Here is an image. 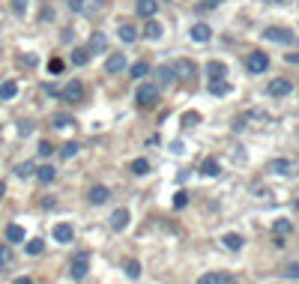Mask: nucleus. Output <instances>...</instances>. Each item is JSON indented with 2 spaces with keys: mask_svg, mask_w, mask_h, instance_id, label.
Segmentation results:
<instances>
[{
  "mask_svg": "<svg viewBox=\"0 0 299 284\" xmlns=\"http://www.w3.org/2000/svg\"><path fill=\"white\" fill-rule=\"evenodd\" d=\"M159 99H162L159 84H141V87H138V93H135V102H138L141 108H156V105H159Z\"/></svg>",
  "mask_w": 299,
  "mask_h": 284,
  "instance_id": "nucleus-1",
  "label": "nucleus"
},
{
  "mask_svg": "<svg viewBox=\"0 0 299 284\" xmlns=\"http://www.w3.org/2000/svg\"><path fill=\"white\" fill-rule=\"evenodd\" d=\"M87 269H90V254H87V252H78L75 257H72V263H69V275H72L75 281H84Z\"/></svg>",
  "mask_w": 299,
  "mask_h": 284,
  "instance_id": "nucleus-2",
  "label": "nucleus"
},
{
  "mask_svg": "<svg viewBox=\"0 0 299 284\" xmlns=\"http://www.w3.org/2000/svg\"><path fill=\"white\" fill-rule=\"evenodd\" d=\"M60 99H63V102H69V105H78V102L84 99V84H81L78 78H72L66 87L60 90Z\"/></svg>",
  "mask_w": 299,
  "mask_h": 284,
  "instance_id": "nucleus-3",
  "label": "nucleus"
},
{
  "mask_svg": "<svg viewBox=\"0 0 299 284\" xmlns=\"http://www.w3.org/2000/svg\"><path fill=\"white\" fill-rule=\"evenodd\" d=\"M245 69L251 72V75H261L269 69V57H266L264 51H251L248 57H245Z\"/></svg>",
  "mask_w": 299,
  "mask_h": 284,
  "instance_id": "nucleus-4",
  "label": "nucleus"
},
{
  "mask_svg": "<svg viewBox=\"0 0 299 284\" xmlns=\"http://www.w3.org/2000/svg\"><path fill=\"white\" fill-rule=\"evenodd\" d=\"M266 93L272 96V99H284V96L293 93V84H290L287 78H272L269 87H266Z\"/></svg>",
  "mask_w": 299,
  "mask_h": 284,
  "instance_id": "nucleus-5",
  "label": "nucleus"
},
{
  "mask_svg": "<svg viewBox=\"0 0 299 284\" xmlns=\"http://www.w3.org/2000/svg\"><path fill=\"white\" fill-rule=\"evenodd\" d=\"M264 36L269 39V42H284V45H290V42L296 39V33L287 30V27H266Z\"/></svg>",
  "mask_w": 299,
  "mask_h": 284,
  "instance_id": "nucleus-6",
  "label": "nucleus"
},
{
  "mask_svg": "<svg viewBox=\"0 0 299 284\" xmlns=\"http://www.w3.org/2000/svg\"><path fill=\"white\" fill-rule=\"evenodd\" d=\"M123 69H126V57H123V51H114V54L105 60V72H108V75H120Z\"/></svg>",
  "mask_w": 299,
  "mask_h": 284,
  "instance_id": "nucleus-7",
  "label": "nucleus"
},
{
  "mask_svg": "<svg viewBox=\"0 0 299 284\" xmlns=\"http://www.w3.org/2000/svg\"><path fill=\"white\" fill-rule=\"evenodd\" d=\"M108 197H111V189H108V186H93V189L87 191V200H90L93 207H102V204H108Z\"/></svg>",
  "mask_w": 299,
  "mask_h": 284,
  "instance_id": "nucleus-8",
  "label": "nucleus"
},
{
  "mask_svg": "<svg viewBox=\"0 0 299 284\" xmlns=\"http://www.w3.org/2000/svg\"><path fill=\"white\" fill-rule=\"evenodd\" d=\"M87 48H90V54H105L108 51V36L105 33H90V42H87Z\"/></svg>",
  "mask_w": 299,
  "mask_h": 284,
  "instance_id": "nucleus-9",
  "label": "nucleus"
},
{
  "mask_svg": "<svg viewBox=\"0 0 299 284\" xmlns=\"http://www.w3.org/2000/svg\"><path fill=\"white\" fill-rule=\"evenodd\" d=\"M129 219H132V216H129V210H123V207H120V210H114V213H111V227H114V230H126V227H129Z\"/></svg>",
  "mask_w": 299,
  "mask_h": 284,
  "instance_id": "nucleus-10",
  "label": "nucleus"
},
{
  "mask_svg": "<svg viewBox=\"0 0 299 284\" xmlns=\"http://www.w3.org/2000/svg\"><path fill=\"white\" fill-rule=\"evenodd\" d=\"M54 239L57 242H72L75 239V230H72V224H66V221H60V224H54Z\"/></svg>",
  "mask_w": 299,
  "mask_h": 284,
  "instance_id": "nucleus-11",
  "label": "nucleus"
},
{
  "mask_svg": "<svg viewBox=\"0 0 299 284\" xmlns=\"http://www.w3.org/2000/svg\"><path fill=\"white\" fill-rule=\"evenodd\" d=\"M156 9H159V0H138V3H135V12H138L141 18H153Z\"/></svg>",
  "mask_w": 299,
  "mask_h": 284,
  "instance_id": "nucleus-12",
  "label": "nucleus"
},
{
  "mask_svg": "<svg viewBox=\"0 0 299 284\" xmlns=\"http://www.w3.org/2000/svg\"><path fill=\"white\" fill-rule=\"evenodd\" d=\"M222 174V165L216 161V158H203L200 161V177H209V180H216Z\"/></svg>",
  "mask_w": 299,
  "mask_h": 284,
  "instance_id": "nucleus-13",
  "label": "nucleus"
},
{
  "mask_svg": "<svg viewBox=\"0 0 299 284\" xmlns=\"http://www.w3.org/2000/svg\"><path fill=\"white\" fill-rule=\"evenodd\" d=\"M228 75V66L222 63V60H209L206 63V78L209 81H219V78H225Z\"/></svg>",
  "mask_w": 299,
  "mask_h": 284,
  "instance_id": "nucleus-14",
  "label": "nucleus"
},
{
  "mask_svg": "<svg viewBox=\"0 0 299 284\" xmlns=\"http://www.w3.org/2000/svg\"><path fill=\"white\" fill-rule=\"evenodd\" d=\"M141 36H144V39H162V24H159L156 18H147V24H144Z\"/></svg>",
  "mask_w": 299,
  "mask_h": 284,
  "instance_id": "nucleus-15",
  "label": "nucleus"
},
{
  "mask_svg": "<svg viewBox=\"0 0 299 284\" xmlns=\"http://www.w3.org/2000/svg\"><path fill=\"white\" fill-rule=\"evenodd\" d=\"M117 36H120V39H123V42H126V45H132L135 39H138V36H141V30H138V27H135V24H120V30H117Z\"/></svg>",
  "mask_w": 299,
  "mask_h": 284,
  "instance_id": "nucleus-16",
  "label": "nucleus"
},
{
  "mask_svg": "<svg viewBox=\"0 0 299 284\" xmlns=\"http://www.w3.org/2000/svg\"><path fill=\"white\" fill-rule=\"evenodd\" d=\"M198 284H233L231 275H225V272H206V275H200Z\"/></svg>",
  "mask_w": 299,
  "mask_h": 284,
  "instance_id": "nucleus-17",
  "label": "nucleus"
},
{
  "mask_svg": "<svg viewBox=\"0 0 299 284\" xmlns=\"http://www.w3.org/2000/svg\"><path fill=\"white\" fill-rule=\"evenodd\" d=\"M36 177H39V183H45V186H48V183H54V180H57V171H54L51 165H39V168H36Z\"/></svg>",
  "mask_w": 299,
  "mask_h": 284,
  "instance_id": "nucleus-18",
  "label": "nucleus"
},
{
  "mask_svg": "<svg viewBox=\"0 0 299 284\" xmlns=\"http://www.w3.org/2000/svg\"><path fill=\"white\" fill-rule=\"evenodd\" d=\"M159 84H165V87H170V84H177V72H174V66H159Z\"/></svg>",
  "mask_w": 299,
  "mask_h": 284,
  "instance_id": "nucleus-19",
  "label": "nucleus"
},
{
  "mask_svg": "<svg viewBox=\"0 0 299 284\" xmlns=\"http://www.w3.org/2000/svg\"><path fill=\"white\" fill-rule=\"evenodd\" d=\"M24 236H27V233H24L21 224H9V227H6V242H24Z\"/></svg>",
  "mask_w": 299,
  "mask_h": 284,
  "instance_id": "nucleus-20",
  "label": "nucleus"
},
{
  "mask_svg": "<svg viewBox=\"0 0 299 284\" xmlns=\"http://www.w3.org/2000/svg\"><path fill=\"white\" fill-rule=\"evenodd\" d=\"M209 93H212V96H228V93H231V81H225V78L209 81Z\"/></svg>",
  "mask_w": 299,
  "mask_h": 284,
  "instance_id": "nucleus-21",
  "label": "nucleus"
},
{
  "mask_svg": "<svg viewBox=\"0 0 299 284\" xmlns=\"http://www.w3.org/2000/svg\"><path fill=\"white\" fill-rule=\"evenodd\" d=\"M269 171L278 174V177H284V174H290V161H287V158H272V161H269Z\"/></svg>",
  "mask_w": 299,
  "mask_h": 284,
  "instance_id": "nucleus-22",
  "label": "nucleus"
},
{
  "mask_svg": "<svg viewBox=\"0 0 299 284\" xmlns=\"http://www.w3.org/2000/svg\"><path fill=\"white\" fill-rule=\"evenodd\" d=\"M192 39H195V42H209V39H212V30H209L206 24H195V27H192Z\"/></svg>",
  "mask_w": 299,
  "mask_h": 284,
  "instance_id": "nucleus-23",
  "label": "nucleus"
},
{
  "mask_svg": "<svg viewBox=\"0 0 299 284\" xmlns=\"http://www.w3.org/2000/svg\"><path fill=\"white\" fill-rule=\"evenodd\" d=\"M174 72L183 75V78H195V63L192 60H180V63L174 66Z\"/></svg>",
  "mask_w": 299,
  "mask_h": 284,
  "instance_id": "nucleus-24",
  "label": "nucleus"
},
{
  "mask_svg": "<svg viewBox=\"0 0 299 284\" xmlns=\"http://www.w3.org/2000/svg\"><path fill=\"white\" fill-rule=\"evenodd\" d=\"M222 242H225V249H231V252H239L245 239H242L239 233H225V239H222Z\"/></svg>",
  "mask_w": 299,
  "mask_h": 284,
  "instance_id": "nucleus-25",
  "label": "nucleus"
},
{
  "mask_svg": "<svg viewBox=\"0 0 299 284\" xmlns=\"http://www.w3.org/2000/svg\"><path fill=\"white\" fill-rule=\"evenodd\" d=\"M18 96V84L15 81H3L0 84V99H15Z\"/></svg>",
  "mask_w": 299,
  "mask_h": 284,
  "instance_id": "nucleus-26",
  "label": "nucleus"
},
{
  "mask_svg": "<svg viewBox=\"0 0 299 284\" xmlns=\"http://www.w3.org/2000/svg\"><path fill=\"white\" fill-rule=\"evenodd\" d=\"M129 75H132V78H144V75H150V63H147V60H138V63H132Z\"/></svg>",
  "mask_w": 299,
  "mask_h": 284,
  "instance_id": "nucleus-27",
  "label": "nucleus"
},
{
  "mask_svg": "<svg viewBox=\"0 0 299 284\" xmlns=\"http://www.w3.org/2000/svg\"><path fill=\"white\" fill-rule=\"evenodd\" d=\"M78 150H81V144H78V141H69V144H63V147H60V158L78 156Z\"/></svg>",
  "mask_w": 299,
  "mask_h": 284,
  "instance_id": "nucleus-28",
  "label": "nucleus"
},
{
  "mask_svg": "<svg viewBox=\"0 0 299 284\" xmlns=\"http://www.w3.org/2000/svg\"><path fill=\"white\" fill-rule=\"evenodd\" d=\"M15 174H18L21 180H27V177H33V174H36V165H33V161H21V165L15 168Z\"/></svg>",
  "mask_w": 299,
  "mask_h": 284,
  "instance_id": "nucleus-29",
  "label": "nucleus"
},
{
  "mask_svg": "<svg viewBox=\"0 0 299 284\" xmlns=\"http://www.w3.org/2000/svg\"><path fill=\"white\" fill-rule=\"evenodd\" d=\"M90 60V48H78V51H72V63L75 66H87Z\"/></svg>",
  "mask_w": 299,
  "mask_h": 284,
  "instance_id": "nucleus-30",
  "label": "nucleus"
},
{
  "mask_svg": "<svg viewBox=\"0 0 299 284\" xmlns=\"http://www.w3.org/2000/svg\"><path fill=\"white\" fill-rule=\"evenodd\" d=\"M132 174H135V177L150 174V161H147V158H135V161H132Z\"/></svg>",
  "mask_w": 299,
  "mask_h": 284,
  "instance_id": "nucleus-31",
  "label": "nucleus"
},
{
  "mask_svg": "<svg viewBox=\"0 0 299 284\" xmlns=\"http://www.w3.org/2000/svg\"><path fill=\"white\" fill-rule=\"evenodd\" d=\"M12 257H15V254H12V249H9V242H0V269H3V266H9V263H12Z\"/></svg>",
  "mask_w": 299,
  "mask_h": 284,
  "instance_id": "nucleus-32",
  "label": "nucleus"
},
{
  "mask_svg": "<svg viewBox=\"0 0 299 284\" xmlns=\"http://www.w3.org/2000/svg\"><path fill=\"white\" fill-rule=\"evenodd\" d=\"M123 269H126V275H129V278H141V263H138V260H126V263H123Z\"/></svg>",
  "mask_w": 299,
  "mask_h": 284,
  "instance_id": "nucleus-33",
  "label": "nucleus"
},
{
  "mask_svg": "<svg viewBox=\"0 0 299 284\" xmlns=\"http://www.w3.org/2000/svg\"><path fill=\"white\" fill-rule=\"evenodd\" d=\"M42 249H45V242H42V239H30V242H24V252H27V254H42Z\"/></svg>",
  "mask_w": 299,
  "mask_h": 284,
  "instance_id": "nucleus-34",
  "label": "nucleus"
},
{
  "mask_svg": "<svg viewBox=\"0 0 299 284\" xmlns=\"http://www.w3.org/2000/svg\"><path fill=\"white\" fill-rule=\"evenodd\" d=\"M72 123H75V120H72L69 114H57V117H54V129H66V126H72Z\"/></svg>",
  "mask_w": 299,
  "mask_h": 284,
  "instance_id": "nucleus-35",
  "label": "nucleus"
},
{
  "mask_svg": "<svg viewBox=\"0 0 299 284\" xmlns=\"http://www.w3.org/2000/svg\"><path fill=\"white\" fill-rule=\"evenodd\" d=\"M48 72H51V75H60V72H63V60H60V57H51V60H48Z\"/></svg>",
  "mask_w": 299,
  "mask_h": 284,
  "instance_id": "nucleus-36",
  "label": "nucleus"
},
{
  "mask_svg": "<svg viewBox=\"0 0 299 284\" xmlns=\"http://www.w3.org/2000/svg\"><path fill=\"white\" fill-rule=\"evenodd\" d=\"M51 153H54V144H51V141H39V156L48 158Z\"/></svg>",
  "mask_w": 299,
  "mask_h": 284,
  "instance_id": "nucleus-37",
  "label": "nucleus"
},
{
  "mask_svg": "<svg viewBox=\"0 0 299 284\" xmlns=\"http://www.w3.org/2000/svg\"><path fill=\"white\" fill-rule=\"evenodd\" d=\"M186 204H189V194H186V191H177V194H174V207H177V210H183Z\"/></svg>",
  "mask_w": 299,
  "mask_h": 284,
  "instance_id": "nucleus-38",
  "label": "nucleus"
},
{
  "mask_svg": "<svg viewBox=\"0 0 299 284\" xmlns=\"http://www.w3.org/2000/svg\"><path fill=\"white\" fill-rule=\"evenodd\" d=\"M198 123H200V114H195V111H189L183 117V126H198Z\"/></svg>",
  "mask_w": 299,
  "mask_h": 284,
  "instance_id": "nucleus-39",
  "label": "nucleus"
},
{
  "mask_svg": "<svg viewBox=\"0 0 299 284\" xmlns=\"http://www.w3.org/2000/svg\"><path fill=\"white\" fill-rule=\"evenodd\" d=\"M284 278H299V263H287L284 266Z\"/></svg>",
  "mask_w": 299,
  "mask_h": 284,
  "instance_id": "nucleus-40",
  "label": "nucleus"
},
{
  "mask_svg": "<svg viewBox=\"0 0 299 284\" xmlns=\"http://www.w3.org/2000/svg\"><path fill=\"white\" fill-rule=\"evenodd\" d=\"M12 12L15 15H24L27 12V0H12Z\"/></svg>",
  "mask_w": 299,
  "mask_h": 284,
  "instance_id": "nucleus-41",
  "label": "nucleus"
},
{
  "mask_svg": "<svg viewBox=\"0 0 299 284\" xmlns=\"http://www.w3.org/2000/svg\"><path fill=\"white\" fill-rule=\"evenodd\" d=\"M290 227H293V224H290V221H287V219L275 221V233H290Z\"/></svg>",
  "mask_w": 299,
  "mask_h": 284,
  "instance_id": "nucleus-42",
  "label": "nucleus"
},
{
  "mask_svg": "<svg viewBox=\"0 0 299 284\" xmlns=\"http://www.w3.org/2000/svg\"><path fill=\"white\" fill-rule=\"evenodd\" d=\"M66 3H69L72 12H84V3H87V0H66Z\"/></svg>",
  "mask_w": 299,
  "mask_h": 284,
  "instance_id": "nucleus-43",
  "label": "nucleus"
},
{
  "mask_svg": "<svg viewBox=\"0 0 299 284\" xmlns=\"http://www.w3.org/2000/svg\"><path fill=\"white\" fill-rule=\"evenodd\" d=\"M42 207H45V210H54V207H57V197L45 194V197H42Z\"/></svg>",
  "mask_w": 299,
  "mask_h": 284,
  "instance_id": "nucleus-44",
  "label": "nucleus"
},
{
  "mask_svg": "<svg viewBox=\"0 0 299 284\" xmlns=\"http://www.w3.org/2000/svg\"><path fill=\"white\" fill-rule=\"evenodd\" d=\"M222 0H200V9H216Z\"/></svg>",
  "mask_w": 299,
  "mask_h": 284,
  "instance_id": "nucleus-45",
  "label": "nucleus"
},
{
  "mask_svg": "<svg viewBox=\"0 0 299 284\" xmlns=\"http://www.w3.org/2000/svg\"><path fill=\"white\" fill-rule=\"evenodd\" d=\"M21 63L24 66H36V57L33 54H21Z\"/></svg>",
  "mask_w": 299,
  "mask_h": 284,
  "instance_id": "nucleus-46",
  "label": "nucleus"
},
{
  "mask_svg": "<svg viewBox=\"0 0 299 284\" xmlns=\"http://www.w3.org/2000/svg\"><path fill=\"white\" fill-rule=\"evenodd\" d=\"M12 284H33V278H30V275H18Z\"/></svg>",
  "mask_w": 299,
  "mask_h": 284,
  "instance_id": "nucleus-47",
  "label": "nucleus"
},
{
  "mask_svg": "<svg viewBox=\"0 0 299 284\" xmlns=\"http://www.w3.org/2000/svg\"><path fill=\"white\" fill-rule=\"evenodd\" d=\"M30 132H33V123H27V120H24V123H21V135H30Z\"/></svg>",
  "mask_w": 299,
  "mask_h": 284,
  "instance_id": "nucleus-48",
  "label": "nucleus"
},
{
  "mask_svg": "<svg viewBox=\"0 0 299 284\" xmlns=\"http://www.w3.org/2000/svg\"><path fill=\"white\" fill-rule=\"evenodd\" d=\"M284 60L287 63H299V54H284Z\"/></svg>",
  "mask_w": 299,
  "mask_h": 284,
  "instance_id": "nucleus-49",
  "label": "nucleus"
},
{
  "mask_svg": "<svg viewBox=\"0 0 299 284\" xmlns=\"http://www.w3.org/2000/svg\"><path fill=\"white\" fill-rule=\"evenodd\" d=\"M3 194H6V186H3V183H0V197H3Z\"/></svg>",
  "mask_w": 299,
  "mask_h": 284,
  "instance_id": "nucleus-50",
  "label": "nucleus"
},
{
  "mask_svg": "<svg viewBox=\"0 0 299 284\" xmlns=\"http://www.w3.org/2000/svg\"><path fill=\"white\" fill-rule=\"evenodd\" d=\"M293 207H296V213H299V200H296V204H293Z\"/></svg>",
  "mask_w": 299,
  "mask_h": 284,
  "instance_id": "nucleus-51",
  "label": "nucleus"
},
{
  "mask_svg": "<svg viewBox=\"0 0 299 284\" xmlns=\"http://www.w3.org/2000/svg\"><path fill=\"white\" fill-rule=\"evenodd\" d=\"M272 3H284V0H272Z\"/></svg>",
  "mask_w": 299,
  "mask_h": 284,
  "instance_id": "nucleus-52",
  "label": "nucleus"
},
{
  "mask_svg": "<svg viewBox=\"0 0 299 284\" xmlns=\"http://www.w3.org/2000/svg\"><path fill=\"white\" fill-rule=\"evenodd\" d=\"M159 3H167V0H159Z\"/></svg>",
  "mask_w": 299,
  "mask_h": 284,
  "instance_id": "nucleus-53",
  "label": "nucleus"
}]
</instances>
